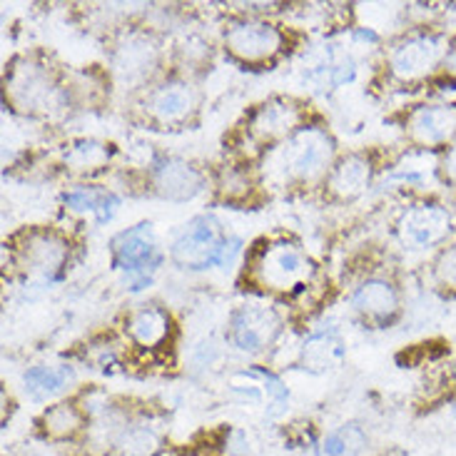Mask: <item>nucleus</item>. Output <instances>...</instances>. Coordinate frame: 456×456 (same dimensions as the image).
<instances>
[{
	"mask_svg": "<svg viewBox=\"0 0 456 456\" xmlns=\"http://www.w3.org/2000/svg\"><path fill=\"white\" fill-rule=\"evenodd\" d=\"M165 449V434L148 414H135L127 419L112 439L105 456H160Z\"/></svg>",
	"mask_w": 456,
	"mask_h": 456,
	"instance_id": "obj_24",
	"label": "nucleus"
},
{
	"mask_svg": "<svg viewBox=\"0 0 456 456\" xmlns=\"http://www.w3.org/2000/svg\"><path fill=\"white\" fill-rule=\"evenodd\" d=\"M220 48L242 70H272L292 50V33L265 15H230L220 28Z\"/></svg>",
	"mask_w": 456,
	"mask_h": 456,
	"instance_id": "obj_9",
	"label": "nucleus"
},
{
	"mask_svg": "<svg viewBox=\"0 0 456 456\" xmlns=\"http://www.w3.org/2000/svg\"><path fill=\"white\" fill-rule=\"evenodd\" d=\"M367 429L359 421H345L314 442V456H362L367 452Z\"/></svg>",
	"mask_w": 456,
	"mask_h": 456,
	"instance_id": "obj_26",
	"label": "nucleus"
},
{
	"mask_svg": "<svg viewBox=\"0 0 456 456\" xmlns=\"http://www.w3.org/2000/svg\"><path fill=\"white\" fill-rule=\"evenodd\" d=\"M452 33L429 23H417L395 36L382 53L379 77L384 87L395 90H419L432 87Z\"/></svg>",
	"mask_w": 456,
	"mask_h": 456,
	"instance_id": "obj_5",
	"label": "nucleus"
},
{
	"mask_svg": "<svg viewBox=\"0 0 456 456\" xmlns=\"http://www.w3.org/2000/svg\"><path fill=\"white\" fill-rule=\"evenodd\" d=\"M11 267L30 287H53L68 277L77 242L65 227L30 224L5 242Z\"/></svg>",
	"mask_w": 456,
	"mask_h": 456,
	"instance_id": "obj_6",
	"label": "nucleus"
},
{
	"mask_svg": "<svg viewBox=\"0 0 456 456\" xmlns=\"http://www.w3.org/2000/svg\"><path fill=\"white\" fill-rule=\"evenodd\" d=\"M175 337H177V322L173 312L160 302H142L125 314V345L142 357L167 354V349H173Z\"/></svg>",
	"mask_w": 456,
	"mask_h": 456,
	"instance_id": "obj_17",
	"label": "nucleus"
},
{
	"mask_svg": "<svg viewBox=\"0 0 456 456\" xmlns=\"http://www.w3.org/2000/svg\"><path fill=\"white\" fill-rule=\"evenodd\" d=\"M133 110L137 120L150 130L177 133L198 123L202 110V90L198 77L167 70L160 80H155L148 90L133 98Z\"/></svg>",
	"mask_w": 456,
	"mask_h": 456,
	"instance_id": "obj_10",
	"label": "nucleus"
},
{
	"mask_svg": "<svg viewBox=\"0 0 456 456\" xmlns=\"http://www.w3.org/2000/svg\"><path fill=\"white\" fill-rule=\"evenodd\" d=\"M452 419H454V424H456V402H454V407H452ZM456 429V427H454Z\"/></svg>",
	"mask_w": 456,
	"mask_h": 456,
	"instance_id": "obj_30",
	"label": "nucleus"
},
{
	"mask_svg": "<svg viewBox=\"0 0 456 456\" xmlns=\"http://www.w3.org/2000/svg\"><path fill=\"white\" fill-rule=\"evenodd\" d=\"M142 187L148 195L165 202H192L210 190L212 175L180 155H158L145 170Z\"/></svg>",
	"mask_w": 456,
	"mask_h": 456,
	"instance_id": "obj_15",
	"label": "nucleus"
},
{
	"mask_svg": "<svg viewBox=\"0 0 456 456\" xmlns=\"http://www.w3.org/2000/svg\"><path fill=\"white\" fill-rule=\"evenodd\" d=\"M432 87L434 90H456V33H452L449 37L444 61H442V68H439V75Z\"/></svg>",
	"mask_w": 456,
	"mask_h": 456,
	"instance_id": "obj_29",
	"label": "nucleus"
},
{
	"mask_svg": "<svg viewBox=\"0 0 456 456\" xmlns=\"http://www.w3.org/2000/svg\"><path fill=\"white\" fill-rule=\"evenodd\" d=\"M452 202H454V210H456V200H452Z\"/></svg>",
	"mask_w": 456,
	"mask_h": 456,
	"instance_id": "obj_31",
	"label": "nucleus"
},
{
	"mask_svg": "<svg viewBox=\"0 0 456 456\" xmlns=\"http://www.w3.org/2000/svg\"><path fill=\"white\" fill-rule=\"evenodd\" d=\"M399 130L407 145L439 155L456 140V100H421L402 110Z\"/></svg>",
	"mask_w": 456,
	"mask_h": 456,
	"instance_id": "obj_14",
	"label": "nucleus"
},
{
	"mask_svg": "<svg viewBox=\"0 0 456 456\" xmlns=\"http://www.w3.org/2000/svg\"><path fill=\"white\" fill-rule=\"evenodd\" d=\"M23 389L33 404H55L73 396L77 371L70 364H33L23 371Z\"/></svg>",
	"mask_w": 456,
	"mask_h": 456,
	"instance_id": "obj_22",
	"label": "nucleus"
},
{
	"mask_svg": "<svg viewBox=\"0 0 456 456\" xmlns=\"http://www.w3.org/2000/svg\"><path fill=\"white\" fill-rule=\"evenodd\" d=\"M352 314L371 330H389L402 320L404 289L392 274H367L349 295Z\"/></svg>",
	"mask_w": 456,
	"mask_h": 456,
	"instance_id": "obj_16",
	"label": "nucleus"
},
{
	"mask_svg": "<svg viewBox=\"0 0 456 456\" xmlns=\"http://www.w3.org/2000/svg\"><path fill=\"white\" fill-rule=\"evenodd\" d=\"M396 245L411 255H429L456 240L454 202L434 195H419L407 200L392 223Z\"/></svg>",
	"mask_w": 456,
	"mask_h": 456,
	"instance_id": "obj_11",
	"label": "nucleus"
},
{
	"mask_svg": "<svg viewBox=\"0 0 456 456\" xmlns=\"http://www.w3.org/2000/svg\"><path fill=\"white\" fill-rule=\"evenodd\" d=\"M3 102L25 120L58 123L77 110L70 73L55 68L40 53H20L5 62Z\"/></svg>",
	"mask_w": 456,
	"mask_h": 456,
	"instance_id": "obj_1",
	"label": "nucleus"
},
{
	"mask_svg": "<svg viewBox=\"0 0 456 456\" xmlns=\"http://www.w3.org/2000/svg\"><path fill=\"white\" fill-rule=\"evenodd\" d=\"M320 267L307 247L289 234L262 237L247 249L242 284L272 302H297L314 289Z\"/></svg>",
	"mask_w": 456,
	"mask_h": 456,
	"instance_id": "obj_2",
	"label": "nucleus"
},
{
	"mask_svg": "<svg viewBox=\"0 0 456 456\" xmlns=\"http://www.w3.org/2000/svg\"><path fill=\"white\" fill-rule=\"evenodd\" d=\"M379 177V160L374 150H346L334 162L332 173L322 187V198L332 205L357 202L370 192Z\"/></svg>",
	"mask_w": 456,
	"mask_h": 456,
	"instance_id": "obj_18",
	"label": "nucleus"
},
{
	"mask_svg": "<svg viewBox=\"0 0 456 456\" xmlns=\"http://www.w3.org/2000/svg\"><path fill=\"white\" fill-rule=\"evenodd\" d=\"M429 282L442 297H456V240L429 257Z\"/></svg>",
	"mask_w": 456,
	"mask_h": 456,
	"instance_id": "obj_27",
	"label": "nucleus"
},
{
	"mask_svg": "<svg viewBox=\"0 0 456 456\" xmlns=\"http://www.w3.org/2000/svg\"><path fill=\"white\" fill-rule=\"evenodd\" d=\"M346 359V339L337 330H317L299 346V367L309 374H330Z\"/></svg>",
	"mask_w": 456,
	"mask_h": 456,
	"instance_id": "obj_25",
	"label": "nucleus"
},
{
	"mask_svg": "<svg viewBox=\"0 0 456 456\" xmlns=\"http://www.w3.org/2000/svg\"><path fill=\"white\" fill-rule=\"evenodd\" d=\"M259 187H262V175H259L257 162L240 158L234 152H230L223 160V165L212 173L215 195H217L220 202L232 205V208L252 202Z\"/></svg>",
	"mask_w": 456,
	"mask_h": 456,
	"instance_id": "obj_20",
	"label": "nucleus"
},
{
	"mask_svg": "<svg viewBox=\"0 0 456 456\" xmlns=\"http://www.w3.org/2000/svg\"><path fill=\"white\" fill-rule=\"evenodd\" d=\"M105 53L110 83L130 98L148 90L170 70V48H165L162 36L150 25L133 20L115 25Z\"/></svg>",
	"mask_w": 456,
	"mask_h": 456,
	"instance_id": "obj_4",
	"label": "nucleus"
},
{
	"mask_svg": "<svg viewBox=\"0 0 456 456\" xmlns=\"http://www.w3.org/2000/svg\"><path fill=\"white\" fill-rule=\"evenodd\" d=\"M61 202L68 215L98 227L112 223L120 210V195L112 187L95 185V183H75L62 192Z\"/></svg>",
	"mask_w": 456,
	"mask_h": 456,
	"instance_id": "obj_21",
	"label": "nucleus"
},
{
	"mask_svg": "<svg viewBox=\"0 0 456 456\" xmlns=\"http://www.w3.org/2000/svg\"><path fill=\"white\" fill-rule=\"evenodd\" d=\"M36 432L48 444H80V442H87V434H90V414L86 404L80 402V396L73 395L43 407L36 419Z\"/></svg>",
	"mask_w": 456,
	"mask_h": 456,
	"instance_id": "obj_19",
	"label": "nucleus"
},
{
	"mask_svg": "<svg viewBox=\"0 0 456 456\" xmlns=\"http://www.w3.org/2000/svg\"><path fill=\"white\" fill-rule=\"evenodd\" d=\"M342 155L334 133L322 120H309L280 148L267 152L262 160L284 190L295 192H322L334 162Z\"/></svg>",
	"mask_w": 456,
	"mask_h": 456,
	"instance_id": "obj_3",
	"label": "nucleus"
},
{
	"mask_svg": "<svg viewBox=\"0 0 456 456\" xmlns=\"http://www.w3.org/2000/svg\"><path fill=\"white\" fill-rule=\"evenodd\" d=\"M284 332L282 309L272 302L249 299L230 312L227 317V342L242 354H265L280 342Z\"/></svg>",
	"mask_w": 456,
	"mask_h": 456,
	"instance_id": "obj_13",
	"label": "nucleus"
},
{
	"mask_svg": "<svg viewBox=\"0 0 456 456\" xmlns=\"http://www.w3.org/2000/svg\"><path fill=\"white\" fill-rule=\"evenodd\" d=\"M309 120H314L309 102L297 95H270L259 100L245 112L242 123L234 127L237 148H232V152L252 162L262 160Z\"/></svg>",
	"mask_w": 456,
	"mask_h": 456,
	"instance_id": "obj_8",
	"label": "nucleus"
},
{
	"mask_svg": "<svg viewBox=\"0 0 456 456\" xmlns=\"http://www.w3.org/2000/svg\"><path fill=\"white\" fill-rule=\"evenodd\" d=\"M434 175H436V183L444 187L452 200H456V140L436 155Z\"/></svg>",
	"mask_w": 456,
	"mask_h": 456,
	"instance_id": "obj_28",
	"label": "nucleus"
},
{
	"mask_svg": "<svg viewBox=\"0 0 456 456\" xmlns=\"http://www.w3.org/2000/svg\"><path fill=\"white\" fill-rule=\"evenodd\" d=\"M242 240L215 212L190 217L167 245V259L177 270L200 274L210 270H230L242 255Z\"/></svg>",
	"mask_w": 456,
	"mask_h": 456,
	"instance_id": "obj_7",
	"label": "nucleus"
},
{
	"mask_svg": "<svg viewBox=\"0 0 456 456\" xmlns=\"http://www.w3.org/2000/svg\"><path fill=\"white\" fill-rule=\"evenodd\" d=\"M115 145L98 137H75L61 152V167L86 183L93 175L110 170L115 160Z\"/></svg>",
	"mask_w": 456,
	"mask_h": 456,
	"instance_id": "obj_23",
	"label": "nucleus"
},
{
	"mask_svg": "<svg viewBox=\"0 0 456 456\" xmlns=\"http://www.w3.org/2000/svg\"><path fill=\"white\" fill-rule=\"evenodd\" d=\"M108 252H110L112 270L120 274L127 292L148 289L167 262V249L162 247L155 224L148 220L112 234Z\"/></svg>",
	"mask_w": 456,
	"mask_h": 456,
	"instance_id": "obj_12",
	"label": "nucleus"
}]
</instances>
